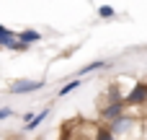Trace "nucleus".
I'll use <instances>...</instances> for the list:
<instances>
[{"mask_svg":"<svg viewBox=\"0 0 147 140\" xmlns=\"http://www.w3.org/2000/svg\"><path fill=\"white\" fill-rule=\"evenodd\" d=\"M72 140H90V135H75Z\"/></svg>","mask_w":147,"mask_h":140,"instance_id":"13","label":"nucleus"},{"mask_svg":"<svg viewBox=\"0 0 147 140\" xmlns=\"http://www.w3.org/2000/svg\"><path fill=\"white\" fill-rule=\"evenodd\" d=\"M0 47H3V49H13V52H26V49H28L26 44H21V42L16 39V31L8 29V26H3V23H0Z\"/></svg>","mask_w":147,"mask_h":140,"instance_id":"4","label":"nucleus"},{"mask_svg":"<svg viewBox=\"0 0 147 140\" xmlns=\"http://www.w3.org/2000/svg\"><path fill=\"white\" fill-rule=\"evenodd\" d=\"M16 39H18L21 44L31 47V44H39V42L44 39V34H39L36 29H23V31H16Z\"/></svg>","mask_w":147,"mask_h":140,"instance_id":"6","label":"nucleus"},{"mask_svg":"<svg viewBox=\"0 0 147 140\" xmlns=\"http://www.w3.org/2000/svg\"><path fill=\"white\" fill-rule=\"evenodd\" d=\"M90 140H116V138L106 130V125H98V127H96V132L90 135Z\"/></svg>","mask_w":147,"mask_h":140,"instance_id":"9","label":"nucleus"},{"mask_svg":"<svg viewBox=\"0 0 147 140\" xmlns=\"http://www.w3.org/2000/svg\"><path fill=\"white\" fill-rule=\"evenodd\" d=\"M109 65H111L109 60H93V62H88L85 68H80V70H78V75H90V73L103 70V68H109Z\"/></svg>","mask_w":147,"mask_h":140,"instance_id":"8","label":"nucleus"},{"mask_svg":"<svg viewBox=\"0 0 147 140\" xmlns=\"http://www.w3.org/2000/svg\"><path fill=\"white\" fill-rule=\"evenodd\" d=\"M114 16H116V10L111 5H98V18H114Z\"/></svg>","mask_w":147,"mask_h":140,"instance_id":"11","label":"nucleus"},{"mask_svg":"<svg viewBox=\"0 0 147 140\" xmlns=\"http://www.w3.org/2000/svg\"><path fill=\"white\" fill-rule=\"evenodd\" d=\"M59 140H72V135H70V132H65V135H62Z\"/></svg>","mask_w":147,"mask_h":140,"instance_id":"14","label":"nucleus"},{"mask_svg":"<svg viewBox=\"0 0 147 140\" xmlns=\"http://www.w3.org/2000/svg\"><path fill=\"white\" fill-rule=\"evenodd\" d=\"M134 127H137V130L142 127V114H129V112H121L116 120H111V122L106 125V130H109L116 140L132 135V132H134Z\"/></svg>","mask_w":147,"mask_h":140,"instance_id":"1","label":"nucleus"},{"mask_svg":"<svg viewBox=\"0 0 147 140\" xmlns=\"http://www.w3.org/2000/svg\"><path fill=\"white\" fill-rule=\"evenodd\" d=\"M145 101H147V83L145 81H137V83L132 86V91L124 94V107H127V109H132V107H145Z\"/></svg>","mask_w":147,"mask_h":140,"instance_id":"2","label":"nucleus"},{"mask_svg":"<svg viewBox=\"0 0 147 140\" xmlns=\"http://www.w3.org/2000/svg\"><path fill=\"white\" fill-rule=\"evenodd\" d=\"M121 112H127V107H124V101H106V107L101 109V125H109L111 120H116Z\"/></svg>","mask_w":147,"mask_h":140,"instance_id":"5","label":"nucleus"},{"mask_svg":"<svg viewBox=\"0 0 147 140\" xmlns=\"http://www.w3.org/2000/svg\"><path fill=\"white\" fill-rule=\"evenodd\" d=\"M47 83L44 81H26V78H21V81H13L10 83V94L13 96H21V94H36V91H41Z\"/></svg>","mask_w":147,"mask_h":140,"instance_id":"3","label":"nucleus"},{"mask_svg":"<svg viewBox=\"0 0 147 140\" xmlns=\"http://www.w3.org/2000/svg\"><path fill=\"white\" fill-rule=\"evenodd\" d=\"M75 88H80V81H70V83H65V86L59 88V94H57V96H62V99H65V96H67V94H72Z\"/></svg>","mask_w":147,"mask_h":140,"instance_id":"10","label":"nucleus"},{"mask_svg":"<svg viewBox=\"0 0 147 140\" xmlns=\"http://www.w3.org/2000/svg\"><path fill=\"white\" fill-rule=\"evenodd\" d=\"M49 112H52V109H49V107H44V109H41L39 114H34V117H31V120H28V122L23 125V127H26V132H31V130H36V127H39V125H41V122H44V120L49 117Z\"/></svg>","mask_w":147,"mask_h":140,"instance_id":"7","label":"nucleus"},{"mask_svg":"<svg viewBox=\"0 0 147 140\" xmlns=\"http://www.w3.org/2000/svg\"><path fill=\"white\" fill-rule=\"evenodd\" d=\"M10 114H13V109H10V107H0V122H3V120H8Z\"/></svg>","mask_w":147,"mask_h":140,"instance_id":"12","label":"nucleus"}]
</instances>
